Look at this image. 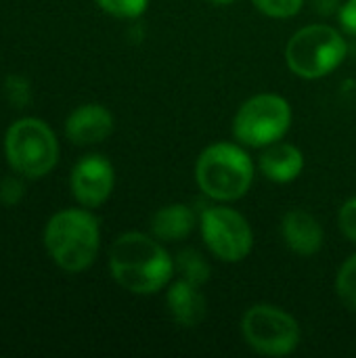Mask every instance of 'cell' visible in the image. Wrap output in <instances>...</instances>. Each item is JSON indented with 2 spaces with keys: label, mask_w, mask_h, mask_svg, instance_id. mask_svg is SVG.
Listing matches in <instances>:
<instances>
[{
  "label": "cell",
  "mask_w": 356,
  "mask_h": 358,
  "mask_svg": "<svg viewBox=\"0 0 356 358\" xmlns=\"http://www.w3.org/2000/svg\"><path fill=\"white\" fill-rule=\"evenodd\" d=\"M174 271L178 273L180 279L189 281V283H195V285H206L210 281V264L208 260L197 252V250H180L176 256H174Z\"/></svg>",
  "instance_id": "9a60e30c"
},
{
  "label": "cell",
  "mask_w": 356,
  "mask_h": 358,
  "mask_svg": "<svg viewBox=\"0 0 356 358\" xmlns=\"http://www.w3.org/2000/svg\"><path fill=\"white\" fill-rule=\"evenodd\" d=\"M199 231L206 248L222 262L235 264L250 256L254 231L245 216L225 203L206 206L199 214Z\"/></svg>",
  "instance_id": "ba28073f"
},
{
  "label": "cell",
  "mask_w": 356,
  "mask_h": 358,
  "mask_svg": "<svg viewBox=\"0 0 356 358\" xmlns=\"http://www.w3.org/2000/svg\"><path fill=\"white\" fill-rule=\"evenodd\" d=\"M258 170L264 174V178L277 185L294 182L304 170V153L292 143L277 141L264 147V151L260 153Z\"/></svg>",
  "instance_id": "4fadbf2b"
},
{
  "label": "cell",
  "mask_w": 356,
  "mask_h": 358,
  "mask_svg": "<svg viewBox=\"0 0 356 358\" xmlns=\"http://www.w3.org/2000/svg\"><path fill=\"white\" fill-rule=\"evenodd\" d=\"M338 17H340V25L346 34L356 36V0H346L340 10H338Z\"/></svg>",
  "instance_id": "7402d4cb"
},
{
  "label": "cell",
  "mask_w": 356,
  "mask_h": 358,
  "mask_svg": "<svg viewBox=\"0 0 356 358\" xmlns=\"http://www.w3.org/2000/svg\"><path fill=\"white\" fill-rule=\"evenodd\" d=\"M241 336L262 357H287L302 342L300 323L287 310L273 304L248 308L241 317Z\"/></svg>",
  "instance_id": "52a82bcc"
},
{
  "label": "cell",
  "mask_w": 356,
  "mask_h": 358,
  "mask_svg": "<svg viewBox=\"0 0 356 358\" xmlns=\"http://www.w3.org/2000/svg\"><path fill=\"white\" fill-rule=\"evenodd\" d=\"M4 94H6L8 103L15 105L17 109H21V107L31 103V86L19 73H13V76H8L4 80Z\"/></svg>",
  "instance_id": "d6986e66"
},
{
  "label": "cell",
  "mask_w": 356,
  "mask_h": 358,
  "mask_svg": "<svg viewBox=\"0 0 356 358\" xmlns=\"http://www.w3.org/2000/svg\"><path fill=\"white\" fill-rule=\"evenodd\" d=\"M94 2L101 10L118 19H138L149 6V0H94Z\"/></svg>",
  "instance_id": "e0dca14e"
},
{
  "label": "cell",
  "mask_w": 356,
  "mask_h": 358,
  "mask_svg": "<svg viewBox=\"0 0 356 358\" xmlns=\"http://www.w3.org/2000/svg\"><path fill=\"white\" fill-rule=\"evenodd\" d=\"M115 187V170L113 164L99 153L84 155L69 174V189L73 199L88 210L103 206Z\"/></svg>",
  "instance_id": "9c48e42d"
},
{
  "label": "cell",
  "mask_w": 356,
  "mask_h": 358,
  "mask_svg": "<svg viewBox=\"0 0 356 358\" xmlns=\"http://www.w3.org/2000/svg\"><path fill=\"white\" fill-rule=\"evenodd\" d=\"M208 2L218 4V6H225V4H231V2H235V0H208Z\"/></svg>",
  "instance_id": "603a6c76"
},
{
  "label": "cell",
  "mask_w": 356,
  "mask_h": 358,
  "mask_svg": "<svg viewBox=\"0 0 356 358\" xmlns=\"http://www.w3.org/2000/svg\"><path fill=\"white\" fill-rule=\"evenodd\" d=\"M292 128V105L281 94L260 92L250 96L233 117V136L250 149H264Z\"/></svg>",
  "instance_id": "8992f818"
},
{
  "label": "cell",
  "mask_w": 356,
  "mask_h": 358,
  "mask_svg": "<svg viewBox=\"0 0 356 358\" xmlns=\"http://www.w3.org/2000/svg\"><path fill=\"white\" fill-rule=\"evenodd\" d=\"M346 55L348 44L344 36L325 23L300 27L285 46V63L302 80L327 78L344 63Z\"/></svg>",
  "instance_id": "5b68a950"
},
{
  "label": "cell",
  "mask_w": 356,
  "mask_h": 358,
  "mask_svg": "<svg viewBox=\"0 0 356 358\" xmlns=\"http://www.w3.org/2000/svg\"><path fill=\"white\" fill-rule=\"evenodd\" d=\"M338 222H340L344 237L356 245V197H350L348 201H344V206L340 208V214H338Z\"/></svg>",
  "instance_id": "44dd1931"
},
{
  "label": "cell",
  "mask_w": 356,
  "mask_h": 358,
  "mask_svg": "<svg viewBox=\"0 0 356 358\" xmlns=\"http://www.w3.org/2000/svg\"><path fill=\"white\" fill-rule=\"evenodd\" d=\"M252 2L262 15L273 17V19L296 17L304 6V0H252Z\"/></svg>",
  "instance_id": "ac0fdd59"
},
{
  "label": "cell",
  "mask_w": 356,
  "mask_h": 358,
  "mask_svg": "<svg viewBox=\"0 0 356 358\" xmlns=\"http://www.w3.org/2000/svg\"><path fill=\"white\" fill-rule=\"evenodd\" d=\"M23 182L17 178V176H4L0 180V203L6 206V208H13L17 206L21 199H23Z\"/></svg>",
  "instance_id": "ffe728a7"
},
{
  "label": "cell",
  "mask_w": 356,
  "mask_h": 358,
  "mask_svg": "<svg viewBox=\"0 0 356 358\" xmlns=\"http://www.w3.org/2000/svg\"><path fill=\"white\" fill-rule=\"evenodd\" d=\"M206 296L201 294V287L195 283L178 279L166 287L168 315L176 325L185 329H193L206 319Z\"/></svg>",
  "instance_id": "7c38bea8"
},
{
  "label": "cell",
  "mask_w": 356,
  "mask_h": 358,
  "mask_svg": "<svg viewBox=\"0 0 356 358\" xmlns=\"http://www.w3.org/2000/svg\"><path fill=\"white\" fill-rule=\"evenodd\" d=\"M113 126H115L113 113L105 105L84 103L67 115L65 136L78 147L99 145L111 136Z\"/></svg>",
  "instance_id": "30bf717a"
},
{
  "label": "cell",
  "mask_w": 356,
  "mask_h": 358,
  "mask_svg": "<svg viewBox=\"0 0 356 358\" xmlns=\"http://www.w3.org/2000/svg\"><path fill=\"white\" fill-rule=\"evenodd\" d=\"M4 157L15 174L38 180L50 174L59 162V141L40 117H21L4 132Z\"/></svg>",
  "instance_id": "277c9868"
},
{
  "label": "cell",
  "mask_w": 356,
  "mask_h": 358,
  "mask_svg": "<svg viewBox=\"0 0 356 358\" xmlns=\"http://www.w3.org/2000/svg\"><path fill=\"white\" fill-rule=\"evenodd\" d=\"M109 273L122 289L134 296H153L170 285L176 271L174 258L159 239L128 231L109 248Z\"/></svg>",
  "instance_id": "6da1fadb"
},
{
  "label": "cell",
  "mask_w": 356,
  "mask_h": 358,
  "mask_svg": "<svg viewBox=\"0 0 356 358\" xmlns=\"http://www.w3.org/2000/svg\"><path fill=\"white\" fill-rule=\"evenodd\" d=\"M44 248L65 273L90 268L101 248L99 218L88 208H67L52 214L44 227Z\"/></svg>",
  "instance_id": "7a4b0ae2"
},
{
  "label": "cell",
  "mask_w": 356,
  "mask_h": 358,
  "mask_svg": "<svg viewBox=\"0 0 356 358\" xmlns=\"http://www.w3.org/2000/svg\"><path fill=\"white\" fill-rule=\"evenodd\" d=\"M199 227V216L187 203H166L151 216V235L162 243H176L187 239Z\"/></svg>",
  "instance_id": "5bb4252c"
},
{
  "label": "cell",
  "mask_w": 356,
  "mask_h": 358,
  "mask_svg": "<svg viewBox=\"0 0 356 358\" xmlns=\"http://www.w3.org/2000/svg\"><path fill=\"white\" fill-rule=\"evenodd\" d=\"M195 182L216 203L237 201L252 189L254 162L239 143H212L195 162Z\"/></svg>",
  "instance_id": "3957f363"
},
{
  "label": "cell",
  "mask_w": 356,
  "mask_h": 358,
  "mask_svg": "<svg viewBox=\"0 0 356 358\" xmlns=\"http://www.w3.org/2000/svg\"><path fill=\"white\" fill-rule=\"evenodd\" d=\"M336 294L342 304L356 313V254L348 256L336 277Z\"/></svg>",
  "instance_id": "2e32d148"
},
{
  "label": "cell",
  "mask_w": 356,
  "mask_h": 358,
  "mask_svg": "<svg viewBox=\"0 0 356 358\" xmlns=\"http://www.w3.org/2000/svg\"><path fill=\"white\" fill-rule=\"evenodd\" d=\"M281 237L285 245L298 256H315L323 248V227L306 210L294 208L281 218Z\"/></svg>",
  "instance_id": "8fae6325"
}]
</instances>
